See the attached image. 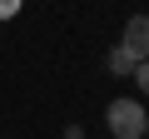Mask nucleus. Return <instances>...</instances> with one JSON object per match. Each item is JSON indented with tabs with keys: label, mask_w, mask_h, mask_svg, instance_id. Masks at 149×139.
Returning <instances> with one entry per match:
<instances>
[{
	"label": "nucleus",
	"mask_w": 149,
	"mask_h": 139,
	"mask_svg": "<svg viewBox=\"0 0 149 139\" xmlns=\"http://www.w3.org/2000/svg\"><path fill=\"white\" fill-rule=\"evenodd\" d=\"M119 50H124L129 60H149V15L124 20V40H119Z\"/></svg>",
	"instance_id": "obj_2"
},
{
	"label": "nucleus",
	"mask_w": 149,
	"mask_h": 139,
	"mask_svg": "<svg viewBox=\"0 0 149 139\" xmlns=\"http://www.w3.org/2000/svg\"><path fill=\"white\" fill-rule=\"evenodd\" d=\"M129 80L139 85V95H149V60H139V65H134V75H129Z\"/></svg>",
	"instance_id": "obj_4"
},
{
	"label": "nucleus",
	"mask_w": 149,
	"mask_h": 139,
	"mask_svg": "<svg viewBox=\"0 0 149 139\" xmlns=\"http://www.w3.org/2000/svg\"><path fill=\"white\" fill-rule=\"evenodd\" d=\"M134 65H139V60H129L119 45H114V50H109V60H104V70H109L114 80H129V75H134Z\"/></svg>",
	"instance_id": "obj_3"
},
{
	"label": "nucleus",
	"mask_w": 149,
	"mask_h": 139,
	"mask_svg": "<svg viewBox=\"0 0 149 139\" xmlns=\"http://www.w3.org/2000/svg\"><path fill=\"white\" fill-rule=\"evenodd\" d=\"M144 139H149V134H144Z\"/></svg>",
	"instance_id": "obj_7"
},
{
	"label": "nucleus",
	"mask_w": 149,
	"mask_h": 139,
	"mask_svg": "<svg viewBox=\"0 0 149 139\" xmlns=\"http://www.w3.org/2000/svg\"><path fill=\"white\" fill-rule=\"evenodd\" d=\"M65 139H85V124H70V129H65Z\"/></svg>",
	"instance_id": "obj_6"
},
{
	"label": "nucleus",
	"mask_w": 149,
	"mask_h": 139,
	"mask_svg": "<svg viewBox=\"0 0 149 139\" xmlns=\"http://www.w3.org/2000/svg\"><path fill=\"white\" fill-rule=\"evenodd\" d=\"M20 5H25V0H0V20H15V15H20Z\"/></svg>",
	"instance_id": "obj_5"
},
{
	"label": "nucleus",
	"mask_w": 149,
	"mask_h": 139,
	"mask_svg": "<svg viewBox=\"0 0 149 139\" xmlns=\"http://www.w3.org/2000/svg\"><path fill=\"white\" fill-rule=\"evenodd\" d=\"M104 124H109L114 139H144L149 134V109H144V99H109Z\"/></svg>",
	"instance_id": "obj_1"
}]
</instances>
